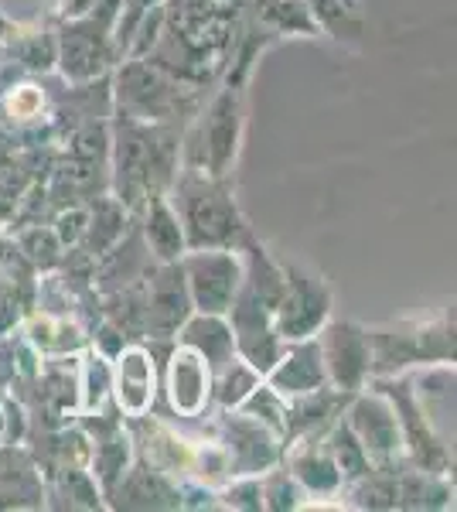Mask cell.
Segmentation results:
<instances>
[{
	"instance_id": "obj_24",
	"label": "cell",
	"mask_w": 457,
	"mask_h": 512,
	"mask_svg": "<svg viewBox=\"0 0 457 512\" xmlns=\"http://www.w3.org/2000/svg\"><path fill=\"white\" fill-rule=\"evenodd\" d=\"M21 318H24L21 284H18V280H11V274H4V270H0V335L11 332Z\"/></svg>"
},
{
	"instance_id": "obj_15",
	"label": "cell",
	"mask_w": 457,
	"mask_h": 512,
	"mask_svg": "<svg viewBox=\"0 0 457 512\" xmlns=\"http://www.w3.org/2000/svg\"><path fill=\"white\" fill-rule=\"evenodd\" d=\"M168 396L181 417H198L212 400V369L195 349L178 342L168 366Z\"/></svg>"
},
{
	"instance_id": "obj_8",
	"label": "cell",
	"mask_w": 457,
	"mask_h": 512,
	"mask_svg": "<svg viewBox=\"0 0 457 512\" xmlns=\"http://www.w3.org/2000/svg\"><path fill=\"white\" fill-rule=\"evenodd\" d=\"M379 390L389 396L396 410V424H400V434H403V448L410 451L413 465L420 472H434V475H444L447 472V451L440 448V441L434 437V427H430L427 414L417 403V393H413V383L400 376H382Z\"/></svg>"
},
{
	"instance_id": "obj_27",
	"label": "cell",
	"mask_w": 457,
	"mask_h": 512,
	"mask_svg": "<svg viewBox=\"0 0 457 512\" xmlns=\"http://www.w3.org/2000/svg\"><path fill=\"white\" fill-rule=\"evenodd\" d=\"M7 403L11 400H4V393H0V437H7Z\"/></svg>"
},
{
	"instance_id": "obj_16",
	"label": "cell",
	"mask_w": 457,
	"mask_h": 512,
	"mask_svg": "<svg viewBox=\"0 0 457 512\" xmlns=\"http://www.w3.org/2000/svg\"><path fill=\"white\" fill-rule=\"evenodd\" d=\"M140 212H144V239L151 256L157 263H178L188 253V239L168 192L151 195Z\"/></svg>"
},
{
	"instance_id": "obj_20",
	"label": "cell",
	"mask_w": 457,
	"mask_h": 512,
	"mask_svg": "<svg viewBox=\"0 0 457 512\" xmlns=\"http://www.w3.org/2000/svg\"><path fill=\"white\" fill-rule=\"evenodd\" d=\"M260 383H263V376L256 373V369L249 366V362L239 359V355H232L226 366H222L219 373L212 376V396L219 400V407L236 410L239 403H243L246 396L253 393Z\"/></svg>"
},
{
	"instance_id": "obj_7",
	"label": "cell",
	"mask_w": 457,
	"mask_h": 512,
	"mask_svg": "<svg viewBox=\"0 0 457 512\" xmlns=\"http://www.w3.org/2000/svg\"><path fill=\"white\" fill-rule=\"evenodd\" d=\"M345 424L359 437L372 468L393 472L396 461L403 458V434H400V424H396V410H393V403H389V396L382 390H372V393L359 390L352 396V410H348Z\"/></svg>"
},
{
	"instance_id": "obj_10",
	"label": "cell",
	"mask_w": 457,
	"mask_h": 512,
	"mask_svg": "<svg viewBox=\"0 0 457 512\" xmlns=\"http://www.w3.org/2000/svg\"><path fill=\"white\" fill-rule=\"evenodd\" d=\"M239 137H243V99L236 89H226L215 96L209 113L202 117V127H198V140H202L198 168L212 178H229L239 154Z\"/></svg>"
},
{
	"instance_id": "obj_14",
	"label": "cell",
	"mask_w": 457,
	"mask_h": 512,
	"mask_svg": "<svg viewBox=\"0 0 457 512\" xmlns=\"http://www.w3.org/2000/svg\"><path fill=\"white\" fill-rule=\"evenodd\" d=\"M267 386L280 400H294V396L314 393L321 386H328L318 352V338H301V342H287L280 359L270 366V373L263 376Z\"/></svg>"
},
{
	"instance_id": "obj_23",
	"label": "cell",
	"mask_w": 457,
	"mask_h": 512,
	"mask_svg": "<svg viewBox=\"0 0 457 512\" xmlns=\"http://www.w3.org/2000/svg\"><path fill=\"white\" fill-rule=\"evenodd\" d=\"M260 495H263V509H301L304 489L290 472H273L260 485Z\"/></svg>"
},
{
	"instance_id": "obj_9",
	"label": "cell",
	"mask_w": 457,
	"mask_h": 512,
	"mask_svg": "<svg viewBox=\"0 0 457 512\" xmlns=\"http://www.w3.org/2000/svg\"><path fill=\"white\" fill-rule=\"evenodd\" d=\"M191 315V297L185 287V274L178 263H161L144 280L140 294V328L151 338H174L178 328Z\"/></svg>"
},
{
	"instance_id": "obj_25",
	"label": "cell",
	"mask_w": 457,
	"mask_h": 512,
	"mask_svg": "<svg viewBox=\"0 0 457 512\" xmlns=\"http://www.w3.org/2000/svg\"><path fill=\"white\" fill-rule=\"evenodd\" d=\"M161 4V0H127V11L120 14V18H116V45H130V38H134V31L140 28V21L147 18V11H151V7H157Z\"/></svg>"
},
{
	"instance_id": "obj_17",
	"label": "cell",
	"mask_w": 457,
	"mask_h": 512,
	"mask_svg": "<svg viewBox=\"0 0 457 512\" xmlns=\"http://www.w3.org/2000/svg\"><path fill=\"white\" fill-rule=\"evenodd\" d=\"M174 338L202 355V359L209 362L212 376L226 366L232 355H236V345H232V328H229L226 315H198V311H195V315H188V321L178 328V335H174Z\"/></svg>"
},
{
	"instance_id": "obj_13",
	"label": "cell",
	"mask_w": 457,
	"mask_h": 512,
	"mask_svg": "<svg viewBox=\"0 0 457 512\" xmlns=\"http://www.w3.org/2000/svg\"><path fill=\"white\" fill-rule=\"evenodd\" d=\"M106 499H113L110 506L116 509H181L185 506L181 489L171 482L168 472L151 465V458H140L137 465H130Z\"/></svg>"
},
{
	"instance_id": "obj_11",
	"label": "cell",
	"mask_w": 457,
	"mask_h": 512,
	"mask_svg": "<svg viewBox=\"0 0 457 512\" xmlns=\"http://www.w3.org/2000/svg\"><path fill=\"white\" fill-rule=\"evenodd\" d=\"M116 366H110V393L116 400V407L127 417H147V410L154 407V355L144 349V345H127L113 355Z\"/></svg>"
},
{
	"instance_id": "obj_21",
	"label": "cell",
	"mask_w": 457,
	"mask_h": 512,
	"mask_svg": "<svg viewBox=\"0 0 457 512\" xmlns=\"http://www.w3.org/2000/svg\"><path fill=\"white\" fill-rule=\"evenodd\" d=\"M106 396H110V366H106L103 355H89L79 373V410L96 414Z\"/></svg>"
},
{
	"instance_id": "obj_2",
	"label": "cell",
	"mask_w": 457,
	"mask_h": 512,
	"mask_svg": "<svg viewBox=\"0 0 457 512\" xmlns=\"http://www.w3.org/2000/svg\"><path fill=\"white\" fill-rule=\"evenodd\" d=\"M174 212L185 226L188 250L205 246H232L243 250L249 243V226L239 216L236 198H232L226 178H212L202 168H188L174 178Z\"/></svg>"
},
{
	"instance_id": "obj_22",
	"label": "cell",
	"mask_w": 457,
	"mask_h": 512,
	"mask_svg": "<svg viewBox=\"0 0 457 512\" xmlns=\"http://www.w3.org/2000/svg\"><path fill=\"white\" fill-rule=\"evenodd\" d=\"M18 246H21V256L31 263L35 270H48L58 263V253H62V243H58L55 229H28V233L18 236Z\"/></svg>"
},
{
	"instance_id": "obj_12",
	"label": "cell",
	"mask_w": 457,
	"mask_h": 512,
	"mask_svg": "<svg viewBox=\"0 0 457 512\" xmlns=\"http://www.w3.org/2000/svg\"><path fill=\"white\" fill-rule=\"evenodd\" d=\"M120 106L127 117L147 120V123H164L174 113V106H181V89L161 76L151 72L147 65H127L120 72Z\"/></svg>"
},
{
	"instance_id": "obj_26",
	"label": "cell",
	"mask_w": 457,
	"mask_h": 512,
	"mask_svg": "<svg viewBox=\"0 0 457 512\" xmlns=\"http://www.w3.org/2000/svg\"><path fill=\"white\" fill-rule=\"evenodd\" d=\"M14 35H18V24H11L4 14H0V41H11Z\"/></svg>"
},
{
	"instance_id": "obj_5",
	"label": "cell",
	"mask_w": 457,
	"mask_h": 512,
	"mask_svg": "<svg viewBox=\"0 0 457 512\" xmlns=\"http://www.w3.org/2000/svg\"><path fill=\"white\" fill-rule=\"evenodd\" d=\"M331 318V291L321 277L301 267H284V291L273 308V328L284 342L314 338Z\"/></svg>"
},
{
	"instance_id": "obj_3",
	"label": "cell",
	"mask_w": 457,
	"mask_h": 512,
	"mask_svg": "<svg viewBox=\"0 0 457 512\" xmlns=\"http://www.w3.org/2000/svg\"><path fill=\"white\" fill-rule=\"evenodd\" d=\"M372 349V376H400L410 366H454V315L427 325L365 328Z\"/></svg>"
},
{
	"instance_id": "obj_1",
	"label": "cell",
	"mask_w": 457,
	"mask_h": 512,
	"mask_svg": "<svg viewBox=\"0 0 457 512\" xmlns=\"http://www.w3.org/2000/svg\"><path fill=\"white\" fill-rule=\"evenodd\" d=\"M178 171L174 130L123 113L116 130V202L140 212L151 195H161Z\"/></svg>"
},
{
	"instance_id": "obj_6",
	"label": "cell",
	"mask_w": 457,
	"mask_h": 512,
	"mask_svg": "<svg viewBox=\"0 0 457 512\" xmlns=\"http://www.w3.org/2000/svg\"><path fill=\"white\" fill-rule=\"evenodd\" d=\"M318 338L321 366L328 386L342 393H359L372 376L369 332L355 321H324Z\"/></svg>"
},
{
	"instance_id": "obj_18",
	"label": "cell",
	"mask_w": 457,
	"mask_h": 512,
	"mask_svg": "<svg viewBox=\"0 0 457 512\" xmlns=\"http://www.w3.org/2000/svg\"><path fill=\"white\" fill-rule=\"evenodd\" d=\"M290 475L301 482V489L314 492V495H331L345 485L342 475H338V468H335V461H331L328 448H324L321 441L294 451V458H290Z\"/></svg>"
},
{
	"instance_id": "obj_4",
	"label": "cell",
	"mask_w": 457,
	"mask_h": 512,
	"mask_svg": "<svg viewBox=\"0 0 457 512\" xmlns=\"http://www.w3.org/2000/svg\"><path fill=\"white\" fill-rule=\"evenodd\" d=\"M185 287L191 297V311L198 315H226L243 287V256L232 246H205V250H188L178 260Z\"/></svg>"
},
{
	"instance_id": "obj_19",
	"label": "cell",
	"mask_w": 457,
	"mask_h": 512,
	"mask_svg": "<svg viewBox=\"0 0 457 512\" xmlns=\"http://www.w3.org/2000/svg\"><path fill=\"white\" fill-rule=\"evenodd\" d=\"M324 448H328L331 454V461H335V468H338V475H342V482H355V478H362V475H369L372 472V461H369V454L362 451V444H359V437L352 434V427L345 424H335L328 431V437H324Z\"/></svg>"
}]
</instances>
